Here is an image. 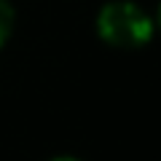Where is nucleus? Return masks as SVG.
Instances as JSON below:
<instances>
[{
    "instance_id": "f257e3e1",
    "label": "nucleus",
    "mask_w": 161,
    "mask_h": 161,
    "mask_svg": "<svg viewBox=\"0 0 161 161\" xmlns=\"http://www.w3.org/2000/svg\"><path fill=\"white\" fill-rule=\"evenodd\" d=\"M97 32L115 48H140L153 35V22L140 6L129 0H115L102 6L97 16Z\"/></svg>"
},
{
    "instance_id": "f03ea898",
    "label": "nucleus",
    "mask_w": 161,
    "mask_h": 161,
    "mask_svg": "<svg viewBox=\"0 0 161 161\" xmlns=\"http://www.w3.org/2000/svg\"><path fill=\"white\" fill-rule=\"evenodd\" d=\"M11 30H14V11L6 0H0V48L11 38Z\"/></svg>"
},
{
    "instance_id": "7ed1b4c3",
    "label": "nucleus",
    "mask_w": 161,
    "mask_h": 161,
    "mask_svg": "<svg viewBox=\"0 0 161 161\" xmlns=\"http://www.w3.org/2000/svg\"><path fill=\"white\" fill-rule=\"evenodd\" d=\"M51 161H78V158H73V156H57V158H51Z\"/></svg>"
},
{
    "instance_id": "20e7f679",
    "label": "nucleus",
    "mask_w": 161,
    "mask_h": 161,
    "mask_svg": "<svg viewBox=\"0 0 161 161\" xmlns=\"http://www.w3.org/2000/svg\"><path fill=\"white\" fill-rule=\"evenodd\" d=\"M158 22H161V6H158Z\"/></svg>"
}]
</instances>
